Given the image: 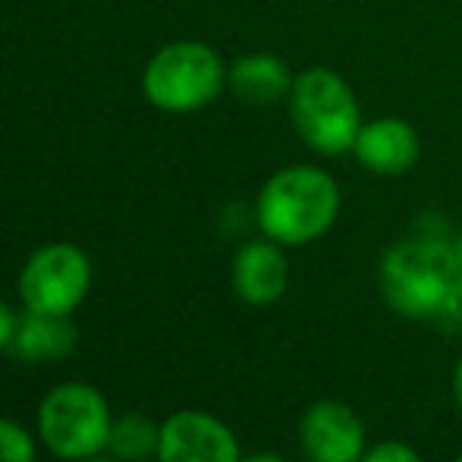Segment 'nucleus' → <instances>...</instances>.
I'll list each match as a JSON object with an SVG mask.
<instances>
[{"label":"nucleus","mask_w":462,"mask_h":462,"mask_svg":"<svg viewBox=\"0 0 462 462\" xmlns=\"http://www.w3.org/2000/svg\"><path fill=\"white\" fill-rule=\"evenodd\" d=\"M381 299L415 324H450L462 318V262L444 233H412L377 262Z\"/></svg>","instance_id":"nucleus-1"},{"label":"nucleus","mask_w":462,"mask_h":462,"mask_svg":"<svg viewBox=\"0 0 462 462\" xmlns=\"http://www.w3.org/2000/svg\"><path fill=\"white\" fill-rule=\"evenodd\" d=\"M340 205V186L324 167L290 164L264 180L255 199V220L262 236L283 249H302L334 230Z\"/></svg>","instance_id":"nucleus-2"},{"label":"nucleus","mask_w":462,"mask_h":462,"mask_svg":"<svg viewBox=\"0 0 462 462\" xmlns=\"http://www.w3.org/2000/svg\"><path fill=\"white\" fill-rule=\"evenodd\" d=\"M286 110L296 135L324 158L349 154L362 129V107L356 88L330 67H309L296 73Z\"/></svg>","instance_id":"nucleus-3"},{"label":"nucleus","mask_w":462,"mask_h":462,"mask_svg":"<svg viewBox=\"0 0 462 462\" xmlns=\"http://www.w3.org/2000/svg\"><path fill=\"white\" fill-rule=\"evenodd\" d=\"M38 440L63 462H82L107 453L114 412L95 383L63 381L38 402Z\"/></svg>","instance_id":"nucleus-4"},{"label":"nucleus","mask_w":462,"mask_h":462,"mask_svg":"<svg viewBox=\"0 0 462 462\" xmlns=\"http://www.w3.org/2000/svg\"><path fill=\"white\" fill-rule=\"evenodd\" d=\"M226 88V63L205 42H173L154 51L142 73L148 104L164 114H195Z\"/></svg>","instance_id":"nucleus-5"},{"label":"nucleus","mask_w":462,"mask_h":462,"mask_svg":"<svg viewBox=\"0 0 462 462\" xmlns=\"http://www.w3.org/2000/svg\"><path fill=\"white\" fill-rule=\"evenodd\" d=\"M92 258L73 243H48L25 258L16 290L25 311L73 315L92 290Z\"/></svg>","instance_id":"nucleus-6"},{"label":"nucleus","mask_w":462,"mask_h":462,"mask_svg":"<svg viewBox=\"0 0 462 462\" xmlns=\"http://www.w3.org/2000/svg\"><path fill=\"white\" fill-rule=\"evenodd\" d=\"M158 462H243V447L220 415L180 409L161 421Z\"/></svg>","instance_id":"nucleus-7"},{"label":"nucleus","mask_w":462,"mask_h":462,"mask_svg":"<svg viewBox=\"0 0 462 462\" xmlns=\"http://www.w3.org/2000/svg\"><path fill=\"white\" fill-rule=\"evenodd\" d=\"M299 447L311 462H359L368 447L359 412L340 400H318L299 419Z\"/></svg>","instance_id":"nucleus-8"},{"label":"nucleus","mask_w":462,"mask_h":462,"mask_svg":"<svg viewBox=\"0 0 462 462\" xmlns=\"http://www.w3.org/2000/svg\"><path fill=\"white\" fill-rule=\"evenodd\" d=\"M349 154L374 177H402L419 164L421 135L402 116H374L362 123Z\"/></svg>","instance_id":"nucleus-9"},{"label":"nucleus","mask_w":462,"mask_h":462,"mask_svg":"<svg viewBox=\"0 0 462 462\" xmlns=\"http://www.w3.org/2000/svg\"><path fill=\"white\" fill-rule=\"evenodd\" d=\"M230 283L233 292L243 299L245 305H274L290 290V258L286 249L274 239L262 236L243 243L230 262Z\"/></svg>","instance_id":"nucleus-10"},{"label":"nucleus","mask_w":462,"mask_h":462,"mask_svg":"<svg viewBox=\"0 0 462 462\" xmlns=\"http://www.w3.org/2000/svg\"><path fill=\"white\" fill-rule=\"evenodd\" d=\"M292 69L277 54L255 51L243 54L226 67V88L245 107H277L292 92Z\"/></svg>","instance_id":"nucleus-11"},{"label":"nucleus","mask_w":462,"mask_h":462,"mask_svg":"<svg viewBox=\"0 0 462 462\" xmlns=\"http://www.w3.org/2000/svg\"><path fill=\"white\" fill-rule=\"evenodd\" d=\"M79 343V330H76L69 315H42V311H25L19 318L16 340H13L10 353L23 362H60Z\"/></svg>","instance_id":"nucleus-12"},{"label":"nucleus","mask_w":462,"mask_h":462,"mask_svg":"<svg viewBox=\"0 0 462 462\" xmlns=\"http://www.w3.org/2000/svg\"><path fill=\"white\" fill-rule=\"evenodd\" d=\"M158 440H161L158 421H152L142 412H123L114 415L107 453L120 462H145L158 453Z\"/></svg>","instance_id":"nucleus-13"},{"label":"nucleus","mask_w":462,"mask_h":462,"mask_svg":"<svg viewBox=\"0 0 462 462\" xmlns=\"http://www.w3.org/2000/svg\"><path fill=\"white\" fill-rule=\"evenodd\" d=\"M0 462H38V444L19 421L0 415Z\"/></svg>","instance_id":"nucleus-14"},{"label":"nucleus","mask_w":462,"mask_h":462,"mask_svg":"<svg viewBox=\"0 0 462 462\" xmlns=\"http://www.w3.org/2000/svg\"><path fill=\"white\" fill-rule=\"evenodd\" d=\"M359 462H421V457L406 440L387 438V440H377V444H368Z\"/></svg>","instance_id":"nucleus-15"},{"label":"nucleus","mask_w":462,"mask_h":462,"mask_svg":"<svg viewBox=\"0 0 462 462\" xmlns=\"http://www.w3.org/2000/svg\"><path fill=\"white\" fill-rule=\"evenodd\" d=\"M19 318H23V315H16V309L0 299V353H10L13 340H16Z\"/></svg>","instance_id":"nucleus-16"},{"label":"nucleus","mask_w":462,"mask_h":462,"mask_svg":"<svg viewBox=\"0 0 462 462\" xmlns=\"http://www.w3.org/2000/svg\"><path fill=\"white\" fill-rule=\"evenodd\" d=\"M453 400H457V406H459V412H462V356H459V362L453 365Z\"/></svg>","instance_id":"nucleus-17"},{"label":"nucleus","mask_w":462,"mask_h":462,"mask_svg":"<svg viewBox=\"0 0 462 462\" xmlns=\"http://www.w3.org/2000/svg\"><path fill=\"white\" fill-rule=\"evenodd\" d=\"M243 462H290V459L280 457V453L262 450V453H249V457H243Z\"/></svg>","instance_id":"nucleus-18"},{"label":"nucleus","mask_w":462,"mask_h":462,"mask_svg":"<svg viewBox=\"0 0 462 462\" xmlns=\"http://www.w3.org/2000/svg\"><path fill=\"white\" fill-rule=\"evenodd\" d=\"M82 462H120V459H114L110 453H101V457H92V459H82Z\"/></svg>","instance_id":"nucleus-19"},{"label":"nucleus","mask_w":462,"mask_h":462,"mask_svg":"<svg viewBox=\"0 0 462 462\" xmlns=\"http://www.w3.org/2000/svg\"><path fill=\"white\" fill-rule=\"evenodd\" d=\"M453 243H457V252H459V262H462V230H459V236L453 239Z\"/></svg>","instance_id":"nucleus-20"},{"label":"nucleus","mask_w":462,"mask_h":462,"mask_svg":"<svg viewBox=\"0 0 462 462\" xmlns=\"http://www.w3.org/2000/svg\"><path fill=\"white\" fill-rule=\"evenodd\" d=\"M457 462H462V453H459V457H457Z\"/></svg>","instance_id":"nucleus-21"}]
</instances>
